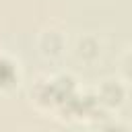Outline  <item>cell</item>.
I'll return each instance as SVG.
<instances>
[{
  "label": "cell",
  "mask_w": 132,
  "mask_h": 132,
  "mask_svg": "<svg viewBox=\"0 0 132 132\" xmlns=\"http://www.w3.org/2000/svg\"><path fill=\"white\" fill-rule=\"evenodd\" d=\"M19 85V66L6 54H0V91H10Z\"/></svg>",
  "instance_id": "cell-1"
},
{
  "label": "cell",
  "mask_w": 132,
  "mask_h": 132,
  "mask_svg": "<svg viewBox=\"0 0 132 132\" xmlns=\"http://www.w3.org/2000/svg\"><path fill=\"white\" fill-rule=\"evenodd\" d=\"M124 87L118 82V80H103V85L99 87V103L103 105H109V107H116L124 101Z\"/></svg>",
  "instance_id": "cell-2"
},
{
  "label": "cell",
  "mask_w": 132,
  "mask_h": 132,
  "mask_svg": "<svg viewBox=\"0 0 132 132\" xmlns=\"http://www.w3.org/2000/svg\"><path fill=\"white\" fill-rule=\"evenodd\" d=\"M101 132H128L122 124H118V122H111V124H107V126H103L101 128Z\"/></svg>",
  "instance_id": "cell-3"
},
{
  "label": "cell",
  "mask_w": 132,
  "mask_h": 132,
  "mask_svg": "<svg viewBox=\"0 0 132 132\" xmlns=\"http://www.w3.org/2000/svg\"><path fill=\"white\" fill-rule=\"evenodd\" d=\"M122 66H124V74H126V76L132 80V52H130V54L124 58V64H122Z\"/></svg>",
  "instance_id": "cell-4"
}]
</instances>
